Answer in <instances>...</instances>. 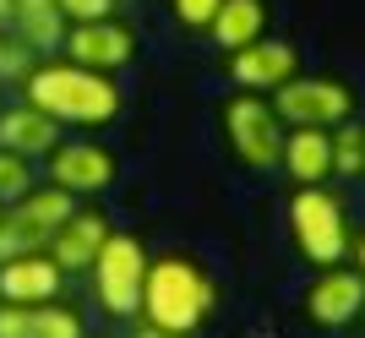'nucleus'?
<instances>
[{
  "instance_id": "bb28decb",
  "label": "nucleus",
  "mask_w": 365,
  "mask_h": 338,
  "mask_svg": "<svg viewBox=\"0 0 365 338\" xmlns=\"http://www.w3.org/2000/svg\"><path fill=\"white\" fill-rule=\"evenodd\" d=\"M360 175H365V169H360Z\"/></svg>"
},
{
  "instance_id": "423d86ee",
  "label": "nucleus",
  "mask_w": 365,
  "mask_h": 338,
  "mask_svg": "<svg viewBox=\"0 0 365 338\" xmlns=\"http://www.w3.org/2000/svg\"><path fill=\"white\" fill-rule=\"evenodd\" d=\"M218 121H224L229 153L240 158L245 169H273V164H278V148H284V121L273 115V104H267L262 93H235Z\"/></svg>"
},
{
  "instance_id": "9b49d317",
  "label": "nucleus",
  "mask_w": 365,
  "mask_h": 338,
  "mask_svg": "<svg viewBox=\"0 0 365 338\" xmlns=\"http://www.w3.org/2000/svg\"><path fill=\"white\" fill-rule=\"evenodd\" d=\"M224 61H229V77L240 82L245 93H273L300 71V49H294L289 39H267V33H262V39H251L245 49H229Z\"/></svg>"
},
{
  "instance_id": "7ed1b4c3",
  "label": "nucleus",
  "mask_w": 365,
  "mask_h": 338,
  "mask_svg": "<svg viewBox=\"0 0 365 338\" xmlns=\"http://www.w3.org/2000/svg\"><path fill=\"white\" fill-rule=\"evenodd\" d=\"M289 240L311 267H333L349 257L354 230L333 185H294L289 197Z\"/></svg>"
},
{
  "instance_id": "a211bd4d",
  "label": "nucleus",
  "mask_w": 365,
  "mask_h": 338,
  "mask_svg": "<svg viewBox=\"0 0 365 338\" xmlns=\"http://www.w3.org/2000/svg\"><path fill=\"white\" fill-rule=\"evenodd\" d=\"M267 33V0H218L213 22H207V39H213L218 49H245L251 39H262Z\"/></svg>"
},
{
  "instance_id": "f03ea898",
  "label": "nucleus",
  "mask_w": 365,
  "mask_h": 338,
  "mask_svg": "<svg viewBox=\"0 0 365 338\" xmlns=\"http://www.w3.org/2000/svg\"><path fill=\"white\" fill-rule=\"evenodd\" d=\"M218 306V290L207 267L191 257H153L148 262V278H142V322L164 327V333H180L191 338Z\"/></svg>"
},
{
  "instance_id": "9d476101",
  "label": "nucleus",
  "mask_w": 365,
  "mask_h": 338,
  "mask_svg": "<svg viewBox=\"0 0 365 338\" xmlns=\"http://www.w3.org/2000/svg\"><path fill=\"white\" fill-rule=\"evenodd\" d=\"M66 61L88 66V71H104V77H115L120 66H131V55H137V33L125 28L120 16H98V22H71L66 28V44H61Z\"/></svg>"
},
{
  "instance_id": "aec40b11",
  "label": "nucleus",
  "mask_w": 365,
  "mask_h": 338,
  "mask_svg": "<svg viewBox=\"0 0 365 338\" xmlns=\"http://www.w3.org/2000/svg\"><path fill=\"white\" fill-rule=\"evenodd\" d=\"M33 185H38V175H33V158L6 153V148H0V208H6V202H16V197H28Z\"/></svg>"
},
{
  "instance_id": "412c9836",
  "label": "nucleus",
  "mask_w": 365,
  "mask_h": 338,
  "mask_svg": "<svg viewBox=\"0 0 365 338\" xmlns=\"http://www.w3.org/2000/svg\"><path fill=\"white\" fill-rule=\"evenodd\" d=\"M38 61H44V55H33L22 39L0 33V82H16V88H22V82H28V71H33Z\"/></svg>"
},
{
  "instance_id": "f3484780",
  "label": "nucleus",
  "mask_w": 365,
  "mask_h": 338,
  "mask_svg": "<svg viewBox=\"0 0 365 338\" xmlns=\"http://www.w3.org/2000/svg\"><path fill=\"white\" fill-rule=\"evenodd\" d=\"M6 28H11V39H22L33 55H61L66 28H71V22L61 16V6H55V0H11Z\"/></svg>"
},
{
  "instance_id": "f8f14e48",
  "label": "nucleus",
  "mask_w": 365,
  "mask_h": 338,
  "mask_svg": "<svg viewBox=\"0 0 365 338\" xmlns=\"http://www.w3.org/2000/svg\"><path fill=\"white\" fill-rule=\"evenodd\" d=\"M109 235H115V224H109L98 208H71V213L55 224V235H49V262H55L61 273H88Z\"/></svg>"
},
{
  "instance_id": "4468645a",
  "label": "nucleus",
  "mask_w": 365,
  "mask_h": 338,
  "mask_svg": "<svg viewBox=\"0 0 365 338\" xmlns=\"http://www.w3.org/2000/svg\"><path fill=\"white\" fill-rule=\"evenodd\" d=\"M278 169H284L294 185H327L333 180V137L317 131V126H284Z\"/></svg>"
},
{
  "instance_id": "f257e3e1",
  "label": "nucleus",
  "mask_w": 365,
  "mask_h": 338,
  "mask_svg": "<svg viewBox=\"0 0 365 338\" xmlns=\"http://www.w3.org/2000/svg\"><path fill=\"white\" fill-rule=\"evenodd\" d=\"M22 98L33 109H44L55 126H82V131H98L120 115V88L104 71H88V66L66 61V55H44V61L28 71L22 82Z\"/></svg>"
},
{
  "instance_id": "0eeeda50",
  "label": "nucleus",
  "mask_w": 365,
  "mask_h": 338,
  "mask_svg": "<svg viewBox=\"0 0 365 338\" xmlns=\"http://www.w3.org/2000/svg\"><path fill=\"white\" fill-rule=\"evenodd\" d=\"M273 115L284 126H317V131H333V126H344L354 115V93L349 82L338 77H305V71H294L284 88H273Z\"/></svg>"
},
{
  "instance_id": "393cba45",
  "label": "nucleus",
  "mask_w": 365,
  "mask_h": 338,
  "mask_svg": "<svg viewBox=\"0 0 365 338\" xmlns=\"http://www.w3.org/2000/svg\"><path fill=\"white\" fill-rule=\"evenodd\" d=\"M349 257H354V267H360V278H365V235H360V240L349 246Z\"/></svg>"
},
{
  "instance_id": "1a4fd4ad",
  "label": "nucleus",
  "mask_w": 365,
  "mask_h": 338,
  "mask_svg": "<svg viewBox=\"0 0 365 338\" xmlns=\"http://www.w3.org/2000/svg\"><path fill=\"white\" fill-rule=\"evenodd\" d=\"M44 164H49V185H61L71 197H98V191H109L115 175H120L115 153H109L104 142H88V137H61L49 148Z\"/></svg>"
},
{
  "instance_id": "dca6fc26",
  "label": "nucleus",
  "mask_w": 365,
  "mask_h": 338,
  "mask_svg": "<svg viewBox=\"0 0 365 338\" xmlns=\"http://www.w3.org/2000/svg\"><path fill=\"white\" fill-rule=\"evenodd\" d=\"M61 142V126L49 121L44 109H33L28 98L22 104H6L0 109V148L6 153H22V158H49V148Z\"/></svg>"
},
{
  "instance_id": "4be33fe9",
  "label": "nucleus",
  "mask_w": 365,
  "mask_h": 338,
  "mask_svg": "<svg viewBox=\"0 0 365 338\" xmlns=\"http://www.w3.org/2000/svg\"><path fill=\"white\" fill-rule=\"evenodd\" d=\"M169 11H175V22H180L185 33H207L218 0H169Z\"/></svg>"
},
{
  "instance_id": "39448f33",
  "label": "nucleus",
  "mask_w": 365,
  "mask_h": 338,
  "mask_svg": "<svg viewBox=\"0 0 365 338\" xmlns=\"http://www.w3.org/2000/svg\"><path fill=\"white\" fill-rule=\"evenodd\" d=\"M71 208H76V197L61 191V185H33L28 197L6 202L0 208V262L28 257V251H49V235Z\"/></svg>"
},
{
  "instance_id": "6ab92c4d",
  "label": "nucleus",
  "mask_w": 365,
  "mask_h": 338,
  "mask_svg": "<svg viewBox=\"0 0 365 338\" xmlns=\"http://www.w3.org/2000/svg\"><path fill=\"white\" fill-rule=\"evenodd\" d=\"M327 137H333V175H349V180H360V169H365V126L349 115V121L333 126Z\"/></svg>"
},
{
  "instance_id": "2eb2a0df",
  "label": "nucleus",
  "mask_w": 365,
  "mask_h": 338,
  "mask_svg": "<svg viewBox=\"0 0 365 338\" xmlns=\"http://www.w3.org/2000/svg\"><path fill=\"white\" fill-rule=\"evenodd\" d=\"M0 338H88L82 311L66 300H38V306H6L0 300Z\"/></svg>"
},
{
  "instance_id": "a878e982",
  "label": "nucleus",
  "mask_w": 365,
  "mask_h": 338,
  "mask_svg": "<svg viewBox=\"0 0 365 338\" xmlns=\"http://www.w3.org/2000/svg\"><path fill=\"white\" fill-rule=\"evenodd\" d=\"M6 16H11V0H0V28H6Z\"/></svg>"
},
{
  "instance_id": "ddd939ff",
  "label": "nucleus",
  "mask_w": 365,
  "mask_h": 338,
  "mask_svg": "<svg viewBox=\"0 0 365 338\" xmlns=\"http://www.w3.org/2000/svg\"><path fill=\"white\" fill-rule=\"evenodd\" d=\"M66 273L49 262V251H28V257L0 262V300L6 306H38V300H61Z\"/></svg>"
},
{
  "instance_id": "5701e85b",
  "label": "nucleus",
  "mask_w": 365,
  "mask_h": 338,
  "mask_svg": "<svg viewBox=\"0 0 365 338\" xmlns=\"http://www.w3.org/2000/svg\"><path fill=\"white\" fill-rule=\"evenodd\" d=\"M66 22H98V16H115V0H55Z\"/></svg>"
},
{
  "instance_id": "6e6552de",
  "label": "nucleus",
  "mask_w": 365,
  "mask_h": 338,
  "mask_svg": "<svg viewBox=\"0 0 365 338\" xmlns=\"http://www.w3.org/2000/svg\"><path fill=\"white\" fill-rule=\"evenodd\" d=\"M305 322L322 327V333H344V327H354L365 317V278L360 267H344V262H333V267H322L311 284H305Z\"/></svg>"
},
{
  "instance_id": "20e7f679",
  "label": "nucleus",
  "mask_w": 365,
  "mask_h": 338,
  "mask_svg": "<svg viewBox=\"0 0 365 338\" xmlns=\"http://www.w3.org/2000/svg\"><path fill=\"white\" fill-rule=\"evenodd\" d=\"M148 246H142L137 235H109L104 251L93 257L88 267V284H93V300H98V311L104 317H115V322H125V317H137L142 311V278H148Z\"/></svg>"
},
{
  "instance_id": "b1692460",
  "label": "nucleus",
  "mask_w": 365,
  "mask_h": 338,
  "mask_svg": "<svg viewBox=\"0 0 365 338\" xmlns=\"http://www.w3.org/2000/svg\"><path fill=\"white\" fill-rule=\"evenodd\" d=\"M131 338H180V333H164V327H153V322H142Z\"/></svg>"
}]
</instances>
